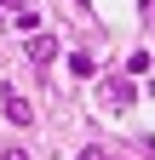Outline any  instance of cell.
<instances>
[{"mask_svg":"<svg viewBox=\"0 0 155 160\" xmlns=\"http://www.w3.org/2000/svg\"><path fill=\"white\" fill-rule=\"evenodd\" d=\"M98 109H104V114H126V109H132V74H104Z\"/></svg>","mask_w":155,"mask_h":160,"instance_id":"6da1fadb","label":"cell"},{"mask_svg":"<svg viewBox=\"0 0 155 160\" xmlns=\"http://www.w3.org/2000/svg\"><path fill=\"white\" fill-rule=\"evenodd\" d=\"M0 103H6V120H12V126H35V109L23 103L17 86H0Z\"/></svg>","mask_w":155,"mask_h":160,"instance_id":"7a4b0ae2","label":"cell"},{"mask_svg":"<svg viewBox=\"0 0 155 160\" xmlns=\"http://www.w3.org/2000/svg\"><path fill=\"white\" fill-rule=\"evenodd\" d=\"M52 57H57V40H52V34H29V63H35V69H46Z\"/></svg>","mask_w":155,"mask_h":160,"instance_id":"3957f363","label":"cell"},{"mask_svg":"<svg viewBox=\"0 0 155 160\" xmlns=\"http://www.w3.org/2000/svg\"><path fill=\"white\" fill-rule=\"evenodd\" d=\"M81 160H109V154L104 149H81Z\"/></svg>","mask_w":155,"mask_h":160,"instance_id":"277c9868","label":"cell"},{"mask_svg":"<svg viewBox=\"0 0 155 160\" xmlns=\"http://www.w3.org/2000/svg\"><path fill=\"white\" fill-rule=\"evenodd\" d=\"M0 160H29V154H23V149H6V154H0Z\"/></svg>","mask_w":155,"mask_h":160,"instance_id":"5b68a950","label":"cell"}]
</instances>
